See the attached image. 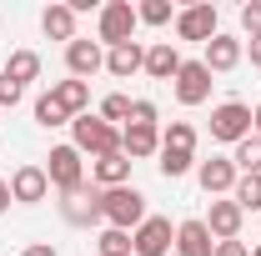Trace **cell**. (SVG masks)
Here are the masks:
<instances>
[{
  "instance_id": "34",
  "label": "cell",
  "mask_w": 261,
  "mask_h": 256,
  "mask_svg": "<svg viewBox=\"0 0 261 256\" xmlns=\"http://www.w3.org/2000/svg\"><path fill=\"white\" fill-rule=\"evenodd\" d=\"M216 256H251L246 241H216Z\"/></svg>"
},
{
  "instance_id": "23",
  "label": "cell",
  "mask_w": 261,
  "mask_h": 256,
  "mask_svg": "<svg viewBox=\"0 0 261 256\" xmlns=\"http://www.w3.org/2000/svg\"><path fill=\"white\" fill-rule=\"evenodd\" d=\"M231 166H236V176H261V136H246V141L236 146Z\"/></svg>"
},
{
  "instance_id": "13",
  "label": "cell",
  "mask_w": 261,
  "mask_h": 256,
  "mask_svg": "<svg viewBox=\"0 0 261 256\" xmlns=\"http://www.w3.org/2000/svg\"><path fill=\"white\" fill-rule=\"evenodd\" d=\"M50 196V176H45V166H20L15 176H10V201H20V206H40Z\"/></svg>"
},
{
  "instance_id": "16",
  "label": "cell",
  "mask_w": 261,
  "mask_h": 256,
  "mask_svg": "<svg viewBox=\"0 0 261 256\" xmlns=\"http://www.w3.org/2000/svg\"><path fill=\"white\" fill-rule=\"evenodd\" d=\"M121 151H126L130 161L161 156V126H126L121 131Z\"/></svg>"
},
{
  "instance_id": "20",
  "label": "cell",
  "mask_w": 261,
  "mask_h": 256,
  "mask_svg": "<svg viewBox=\"0 0 261 256\" xmlns=\"http://www.w3.org/2000/svg\"><path fill=\"white\" fill-rule=\"evenodd\" d=\"M50 96L61 100L65 111H70V121H75V116H86V111H91V81H56V86H50Z\"/></svg>"
},
{
  "instance_id": "14",
  "label": "cell",
  "mask_w": 261,
  "mask_h": 256,
  "mask_svg": "<svg viewBox=\"0 0 261 256\" xmlns=\"http://www.w3.org/2000/svg\"><path fill=\"white\" fill-rule=\"evenodd\" d=\"M61 216L70 226H96L100 221V186H81L61 201Z\"/></svg>"
},
{
  "instance_id": "32",
  "label": "cell",
  "mask_w": 261,
  "mask_h": 256,
  "mask_svg": "<svg viewBox=\"0 0 261 256\" xmlns=\"http://www.w3.org/2000/svg\"><path fill=\"white\" fill-rule=\"evenodd\" d=\"M241 31L251 35V40L261 35V0H246V5H241Z\"/></svg>"
},
{
  "instance_id": "28",
  "label": "cell",
  "mask_w": 261,
  "mask_h": 256,
  "mask_svg": "<svg viewBox=\"0 0 261 256\" xmlns=\"http://www.w3.org/2000/svg\"><path fill=\"white\" fill-rule=\"evenodd\" d=\"M136 20H141V25H171L176 10H171V0H141V5H136Z\"/></svg>"
},
{
  "instance_id": "24",
  "label": "cell",
  "mask_w": 261,
  "mask_h": 256,
  "mask_svg": "<svg viewBox=\"0 0 261 256\" xmlns=\"http://www.w3.org/2000/svg\"><path fill=\"white\" fill-rule=\"evenodd\" d=\"M191 166H196V156H191V151H171V146H161V156H156V171H161L166 181H181Z\"/></svg>"
},
{
  "instance_id": "36",
  "label": "cell",
  "mask_w": 261,
  "mask_h": 256,
  "mask_svg": "<svg viewBox=\"0 0 261 256\" xmlns=\"http://www.w3.org/2000/svg\"><path fill=\"white\" fill-rule=\"evenodd\" d=\"M246 56H251V65L261 70V35H256V40H246Z\"/></svg>"
},
{
  "instance_id": "5",
  "label": "cell",
  "mask_w": 261,
  "mask_h": 256,
  "mask_svg": "<svg viewBox=\"0 0 261 256\" xmlns=\"http://www.w3.org/2000/svg\"><path fill=\"white\" fill-rule=\"evenodd\" d=\"M251 136V106L246 100H221L211 111V141H226V146H241Z\"/></svg>"
},
{
  "instance_id": "19",
  "label": "cell",
  "mask_w": 261,
  "mask_h": 256,
  "mask_svg": "<svg viewBox=\"0 0 261 256\" xmlns=\"http://www.w3.org/2000/svg\"><path fill=\"white\" fill-rule=\"evenodd\" d=\"M176 70H181V50H176L171 40L146 45V75H151V81H176Z\"/></svg>"
},
{
  "instance_id": "26",
  "label": "cell",
  "mask_w": 261,
  "mask_h": 256,
  "mask_svg": "<svg viewBox=\"0 0 261 256\" xmlns=\"http://www.w3.org/2000/svg\"><path fill=\"white\" fill-rule=\"evenodd\" d=\"M161 146H171V151H191V156H196V126H191V121H171V126L161 131Z\"/></svg>"
},
{
  "instance_id": "39",
  "label": "cell",
  "mask_w": 261,
  "mask_h": 256,
  "mask_svg": "<svg viewBox=\"0 0 261 256\" xmlns=\"http://www.w3.org/2000/svg\"><path fill=\"white\" fill-rule=\"evenodd\" d=\"M251 256H261V246H251Z\"/></svg>"
},
{
  "instance_id": "35",
  "label": "cell",
  "mask_w": 261,
  "mask_h": 256,
  "mask_svg": "<svg viewBox=\"0 0 261 256\" xmlns=\"http://www.w3.org/2000/svg\"><path fill=\"white\" fill-rule=\"evenodd\" d=\"M25 256H56V246H50V241H31V246H25Z\"/></svg>"
},
{
  "instance_id": "12",
  "label": "cell",
  "mask_w": 261,
  "mask_h": 256,
  "mask_svg": "<svg viewBox=\"0 0 261 256\" xmlns=\"http://www.w3.org/2000/svg\"><path fill=\"white\" fill-rule=\"evenodd\" d=\"M196 181H201V191L216 201V196H231V191H236V181H241V176H236L231 156H211V161H201V166H196Z\"/></svg>"
},
{
  "instance_id": "10",
  "label": "cell",
  "mask_w": 261,
  "mask_h": 256,
  "mask_svg": "<svg viewBox=\"0 0 261 256\" xmlns=\"http://www.w3.org/2000/svg\"><path fill=\"white\" fill-rule=\"evenodd\" d=\"M100 65H106V50H100V40H86V35H75V40L65 45V70H70V81H91Z\"/></svg>"
},
{
  "instance_id": "11",
  "label": "cell",
  "mask_w": 261,
  "mask_h": 256,
  "mask_svg": "<svg viewBox=\"0 0 261 256\" xmlns=\"http://www.w3.org/2000/svg\"><path fill=\"white\" fill-rule=\"evenodd\" d=\"M241 221H246V211H241L231 196H216L211 211H206V231H211V241H236V236H241Z\"/></svg>"
},
{
  "instance_id": "30",
  "label": "cell",
  "mask_w": 261,
  "mask_h": 256,
  "mask_svg": "<svg viewBox=\"0 0 261 256\" xmlns=\"http://www.w3.org/2000/svg\"><path fill=\"white\" fill-rule=\"evenodd\" d=\"M231 201H236L241 211H261V176H241L236 191H231Z\"/></svg>"
},
{
  "instance_id": "37",
  "label": "cell",
  "mask_w": 261,
  "mask_h": 256,
  "mask_svg": "<svg viewBox=\"0 0 261 256\" xmlns=\"http://www.w3.org/2000/svg\"><path fill=\"white\" fill-rule=\"evenodd\" d=\"M10 211V181H0V216Z\"/></svg>"
},
{
  "instance_id": "18",
  "label": "cell",
  "mask_w": 261,
  "mask_h": 256,
  "mask_svg": "<svg viewBox=\"0 0 261 256\" xmlns=\"http://www.w3.org/2000/svg\"><path fill=\"white\" fill-rule=\"evenodd\" d=\"M176 256H216V241L206 221H181L176 226Z\"/></svg>"
},
{
  "instance_id": "9",
  "label": "cell",
  "mask_w": 261,
  "mask_h": 256,
  "mask_svg": "<svg viewBox=\"0 0 261 256\" xmlns=\"http://www.w3.org/2000/svg\"><path fill=\"white\" fill-rule=\"evenodd\" d=\"M216 31H221V25H216V5H211V0L176 10V35H181V40H201V45H206Z\"/></svg>"
},
{
  "instance_id": "2",
  "label": "cell",
  "mask_w": 261,
  "mask_h": 256,
  "mask_svg": "<svg viewBox=\"0 0 261 256\" xmlns=\"http://www.w3.org/2000/svg\"><path fill=\"white\" fill-rule=\"evenodd\" d=\"M70 131H75V151L81 156H91V161H100V156H111V151H121V131L116 126H106L100 116H75L70 121Z\"/></svg>"
},
{
  "instance_id": "4",
  "label": "cell",
  "mask_w": 261,
  "mask_h": 256,
  "mask_svg": "<svg viewBox=\"0 0 261 256\" xmlns=\"http://www.w3.org/2000/svg\"><path fill=\"white\" fill-rule=\"evenodd\" d=\"M45 176H50V186H56L61 196L81 191V186H86V161H81V151H75V146H50Z\"/></svg>"
},
{
  "instance_id": "21",
  "label": "cell",
  "mask_w": 261,
  "mask_h": 256,
  "mask_svg": "<svg viewBox=\"0 0 261 256\" xmlns=\"http://www.w3.org/2000/svg\"><path fill=\"white\" fill-rule=\"evenodd\" d=\"M40 31L50 35V40H65V45H70V40H75V10H70V5H45V10H40Z\"/></svg>"
},
{
  "instance_id": "6",
  "label": "cell",
  "mask_w": 261,
  "mask_h": 256,
  "mask_svg": "<svg viewBox=\"0 0 261 256\" xmlns=\"http://www.w3.org/2000/svg\"><path fill=\"white\" fill-rule=\"evenodd\" d=\"M171 246H176V231H171L166 216H146L130 231V251L136 256H171Z\"/></svg>"
},
{
  "instance_id": "27",
  "label": "cell",
  "mask_w": 261,
  "mask_h": 256,
  "mask_svg": "<svg viewBox=\"0 0 261 256\" xmlns=\"http://www.w3.org/2000/svg\"><path fill=\"white\" fill-rule=\"evenodd\" d=\"M96 251H100V256H136V251H130V231L106 226V231L96 236Z\"/></svg>"
},
{
  "instance_id": "7",
  "label": "cell",
  "mask_w": 261,
  "mask_h": 256,
  "mask_svg": "<svg viewBox=\"0 0 261 256\" xmlns=\"http://www.w3.org/2000/svg\"><path fill=\"white\" fill-rule=\"evenodd\" d=\"M241 56H246V40H241V35L216 31L211 40H206V50H201V65H206L211 75H226V70L241 65Z\"/></svg>"
},
{
  "instance_id": "8",
  "label": "cell",
  "mask_w": 261,
  "mask_h": 256,
  "mask_svg": "<svg viewBox=\"0 0 261 256\" xmlns=\"http://www.w3.org/2000/svg\"><path fill=\"white\" fill-rule=\"evenodd\" d=\"M171 86H176V100H181V106H206L216 81H211V70H206L201 61H181V70H176Z\"/></svg>"
},
{
  "instance_id": "38",
  "label": "cell",
  "mask_w": 261,
  "mask_h": 256,
  "mask_svg": "<svg viewBox=\"0 0 261 256\" xmlns=\"http://www.w3.org/2000/svg\"><path fill=\"white\" fill-rule=\"evenodd\" d=\"M251 136H261V100L251 106Z\"/></svg>"
},
{
  "instance_id": "33",
  "label": "cell",
  "mask_w": 261,
  "mask_h": 256,
  "mask_svg": "<svg viewBox=\"0 0 261 256\" xmlns=\"http://www.w3.org/2000/svg\"><path fill=\"white\" fill-rule=\"evenodd\" d=\"M20 96H25V91H20L15 81H5V75H0V111H5V106H15Z\"/></svg>"
},
{
  "instance_id": "17",
  "label": "cell",
  "mask_w": 261,
  "mask_h": 256,
  "mask_svg": "<svg viewBox=\"0 0 261 256\" xmlns=\"http://www.w3.org/2000/svg\"><path fill=\"white\" fill-rule=\"evenodd\" d=\"M106 70H111L116 81H130L136 70H146V45H141V40H126V45L106 50Z\"/></svg>"
},
{
  "instance_id": "29",
  "label": "cell",
  "mask_w": 261,
  "mask_h": 256,
  "mask_svg": "<svg viewBox=\"0 0 261 256\" xmlns=\"http://www.w3.org/2000/svg\"><path fill=\"white\" fill-rule=\"evenodd\" d=\"M106 126H116V121H126L130 126V96H121V91H111V96L100 100V111H96Z\"/></svg>"
},
{
  "instance_id": "1",
  "label": "cell",
  "mask_w": 261,
  "mask_h": 256,
  "mask_svg": "<svg viewBox=\"0 0 261 256\" xmlns=\"http://www.w3.org/2000/svg\"><path fill=\"white\" fill-rule=\"evenodd\" d=\"M100 221L116 226V231H136V226L146 221V196L136 191V186H111V191H100Z\"/></svg>"
},
{
  "instance_id": "25",
  "label": "cell",
  "mask_w": 261,
  "mask_h": 256,
  "mask_svg": "<svg viewBox=\"0 0 261 256\" xmlns=\"http://www.w3.org/2000/svg\"><path fill=\"white\" fill-rule=\"evenodd\" d=\"M35 126H45V131H56V126H70V111H65L61 100H56L50 91H45V96L35 100Z\"/></svg>"
},
{
  "instance_id": "3",
  "label": "cell",
  "mask_w": 261,
  "mask_h": 256,
  "mask_svg": "<svg viewBox=\"0 0 261 256\" xmlns=\"http://www.w3.org/2000/svg\"><path fill=\"white\" fill-rule=\"evenodd\" d=\"M136 5L130 0H106L100 5V25H96V35H100V45L106 50H116V45H126V40H136Z\"/></svg>"
},
{
  "instance_id": "31",
  "label": "cell",
  "mask_w": 261,
  "mask_h": 256,
  "mask_svg": "<svg viewBox=\"0 0 261 256\" xmlns=\"http://www.w3.org/2000/svg\"><path fill=\"white\" fill-rule=\"evenodd\" d=\"M156 121H161L156 100H130V126H156Z\"/></svg>"
},
{
  "instance_id": "15",
  "label": "cell",
  "mask_w": 261,
  "mask_h": 256,
  "mask_svg": "<svg viewBox=\"0 0 261 256\" xmlns=\"http://www.w3.org/2000/svg\"><path fill=\"white\" fill-rule=\"evenodd\" d=\"M91 186H100V191L130 186V156H126V151H111V156L91 161Z\"/></svg>"
},
{
  "instance_id": "22",
  "label": "cell",
  "mask_w": 261,
  "mask_h": 256,
  "mask_svg": "<svg viewBox=\"0 0 261 256\" xmlns=\"http://www.w3.org/2000/svg\"><path fill=\"white\" fill-rule=\"evenodd\" d=\"M0 75H5V81H15V86L25 91V81H35V75H40V56H35V50H15L10 61L0 65Z\"/></svg>"
}]
</instances>
